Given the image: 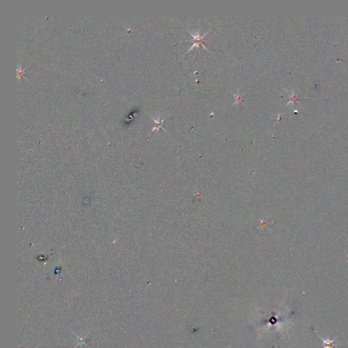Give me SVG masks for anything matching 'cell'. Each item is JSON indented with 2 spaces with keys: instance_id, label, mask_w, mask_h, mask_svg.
Instances as JSON below:
<instances>
[{
  "instance_id": "obj_1",
  "label": "cell",
  "mask_w": 348,
  "mask_h": 348,
  "mask_svg": "<svg viewBox=\"0 0 348 348\" xmlns=\"http://www.w3.org/2000/svg\"><path fill=\"white\" fill-rule=\"evenodd\" d=\"M320 338L323 341L324 348H334L335 346H337L336 344L334 343V341L336 339V337L333 339H330L329 337H328L326 339H324L321 337H320Z\"/></svg>"
}]
</instances>
